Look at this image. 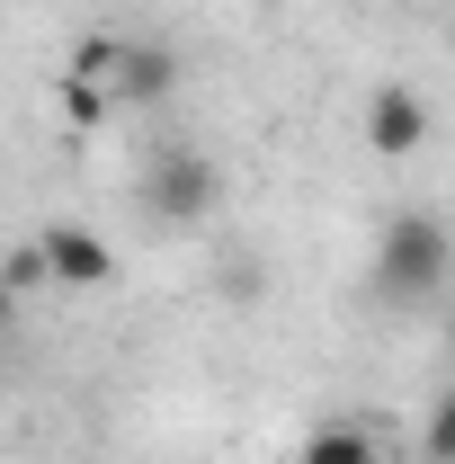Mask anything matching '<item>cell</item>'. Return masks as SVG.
Returning <instances> with one entry per match:
<instances>
[{"label": "cell", "mask_w": 455, "mask_h": 464, "mask_svg": "<svg viewBox=\"0 0 455 464\" xmlns=\"http://www.w3.org/2000/svg\"><path fill=\"white\" fill-rule=\"evenodd\" d=\"M295 464H384V447H375L357 420H322V429L295 447Z\"/></svg>", "instance_id": "obj_7"}, {"label": "cell", "mask_w": 455, "mask_h": 464, "mask_svg": "<svg viewBox=\"0 0 455 464\" xmlns=\"http://www.w3.org/2000/svg\"><path fill=\"white\" fill-rule=\"evenodd\" d=\"M420 464H455V384L429 402V420H420Z\"/></svg>", "instance_id": "obj_8"}, {"label": "cell", "mask_w": 455, "mask_h": 464, "mask_svg": "<svg viewBox=\"0 0 455 464\" xmlns=\"http://www.w3.org/2000/svg\"><path fill=\"white\" fill-rule=\"evenodd\" d=\"M36 250H45V277H54L63 295H108V286H116V268H125L108 232H99V224H72V215L36 232Z\"/></svg>", "instance_id": "obj_4"}, {"label": "cell", "mask_w": 455, "mask_h": 464, "mask_svg": "<svg viewBox=\"0 0 455 464\" xmlns=\"http://www.w3.org/2000/svg\"><path fill=\"white\" fill-rule=\"evenodd\" d=\"M447 277H455V241H447L438 215H393L375 232V286L393 304H429Z\"/></svg>", "instance_id": "obj_1"}, {"label": "cell", "mask_w": 455, "mask_h": 464, "mask_svg": "<svg viewBox=\"0 0 455 464\" xmlns=\"http://www.w3.org/2000/svg\"><path fill=\"white\" fill-rule=\"evenodd\" d=\"M54 116L72 125V134H90V125H108V116H116L108 81H99L90 63H81V72H63V81H54Z\"/></svg>", "instance_id": "obj_6"}, {"label": "cell", "mask_w": 455, "mask_h": 464, "mask_svg": "<svg viewBox=\"0 0 455 464\" xmlns=\"http://www.w3.org/2000/svg\"><path fill=\"white\" fill-rule=\"evenodd\" d=\"M420 143H429V99L411 81H375L366 90V152L375 161H411Z\"/></svg>", "instance_id": "obj_5"}, {"label": "cell", "mask_w": 455, "mask_h": 464, "mask_svg": "<svg viewBox=\"0 0 455 464\" xmlns=\"http://www.w3.org/2000/svg\"><path fill=\"white\" fill-rule=\"evenodd\" d=\"M447 348H455V331H447Z\"/></svg>", "instance_id": "obj_10"}, {"label": "cell", "mask_w": 455, "mask_h": 464, "mask_svg": "<svg viewBox=\"0 0 455 464\" xmlns=\"http://www.w3.org/2000/svg\"><path fill=\"white\" fill-rule=\"evenodd\" d=\"M90 72L108 81L116 108H161V99L179 90V54H170V45H152V36H116V45H99Z\"/></svg>", "instance_id": "obj_3"}, {"label": "cell", "mask_w": 455, "mask_h": 464, "mask_svg": "<svg viewBox=\"0 0 455 464\" xmlns=\"http://www.w3.org/2000/svg\"><path fill=\"white\" fill-rule=\"evenodd\" d=\"M143 206H152V224L170 232H197L215 206H224V170L197 152V143H170L152 170H143Z\"/></svg>", "instance_id": "obj_2"}, {"label": "cell", "mask_w": 455, "mask_h": 464, "mask_svg": "<svg viewBox=\"0 0 455 464\" xmlns=\"http://www.w3.org/2000/svg\"><path fill=\"white\" fill-rule=\"evenodd\" d=\"M9 322H18V286L0 277V331H9Z\"/></svg>", "instance_id": "obj_9"}]
</instances>
